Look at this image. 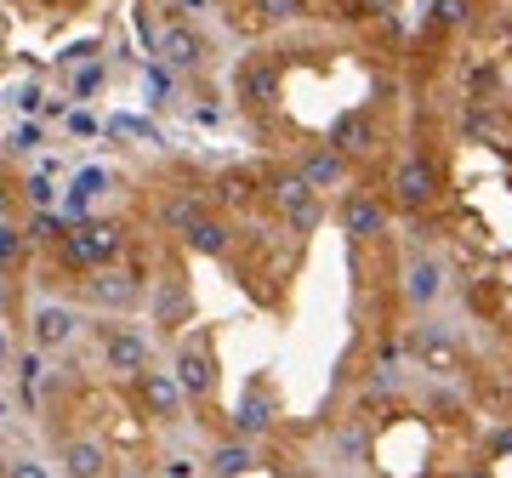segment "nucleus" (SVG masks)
I'll return each instance as SVG.
<instances>
[{"label": "nucleus", "instance_id": "a878e982", "mask_svg": "<svg viewBox=\"0 0 512 478\" xmlns=\"http://www.w3.org/2000/svg\"><path fill=\"white\" fill-rule=\"evenodd\" d=\"M23 251V228H12V222H0V262H12Z\"/></svg>", "mask_w": 512, "mask_h": 478}, {"label": "nucleus", "instance_id": "4be33fe9", "mask_svg": "<svg viewBox=\"0 0 512 478\" xmlns=\"http://www.w3.org/2000/svg\"><path fill=\"white\" fill-rule=\"evenodd\" d=\"M183 308H188V285H183V279H171L154 313H160V325H177V313H183Z\"/></svg>", "mask_w": 512, "mask_h": 478}, {"label": "nucleus", "instance_id": "f257e3e1", "mask_svg": "<svg viewBox=\"0 0 512 478\" xmlns=\"http://www.w3.org/2000/svg\"><path fill=\"white\" fill-rule=\"evenodd\" d=\"M148 365H154V342H148V331H137V325H103V370H109V376L137 382Z\"/></svg>", "mask_w": 512, "mask_h": 478}, {"label": "nucleus", "instance_id": "9d476101", "mask_svg": "<svg viewBox=\"0 0 512 478\" xmlns=\"http://www.w3.org/2000/svg\"><path fill=\"white\" fill-rule=\"evenodd\" d=\"M154 46L165 52V63H171V69H200V63H205V40L194 35L188 23H171Z\"/></svg>", "mask_w": 512, "mask_h": 478}, {"label": "nucleus", "instance_id": "2f4dec72", "mask_svg": "<svg viewBox=\"0 0 512 478\" xmlns=\"http://www.w3.org/2000/svg\"><path fill=\"white\" fill-rule=\"evenodd\" d=\"M69 126L80 131V137H92V131H97V120H92V114H69Z\"/></svg>", "mask_w": 512, "mask_h": 478}, {"label": "nucleus", "instance_id": "0eeeda50", "mask_svg": "<svg viewBox=\"0 0 512 478\" xmlns=\"http://www.w3.org/2000/svg\"><path fill=\"white\" fill-rule=\"evenodd\" d=\"M268 194H274L279 217L291 222L296 234H313V228H319V217H325V211H319V194H313V188L302 183V177H279V183L268 188Z\"/></svg>", "mask_w": 512, "mask_h": 478}, {"label": "nucleus", "instance_id": "423d86ee", "mask_svg": "<svg viewBox=\"0 0 512 478\" xmlns=\"http://www.w3.org/2000/svg\"><path fill=\"white\" fill-rule=\"evenodd\" d=\"M57 467H63V478H109L114 450L97 439V433H74V439H63V450H57Z\"/></svg>", "mask_w": 512, "mask_h": 478}, {"label": "nucleus", "instance_id": "c9c22d12", "mask_svg": "<svg viewBox=\"0 0 512 478\" xmlns=\"http://www.w3.org/2000/svg\"><path fill=\"white\" fill-rule=\"evenodd\" d=\"M120 478H154V473H143V467H131V473H120Z\"/></svg>", "mask_w": 512, "mask_h": 478}, {"label": "nucleus", "instance_id": "aec40b11", "mask_svg": "<svg viewBox=\"0 0 512 478\" xmlns=\"http://www.w3.org/2000/svg\"><path fill=\"white\" fill-rule=\"evenodd\" d=\"M29 239H40V245L69 239V217H63V211H35V217H29Z\"/></svg>", "mask_w": 512, "mask_h": 478}, {"label": "nucleus", "instance_id": "f3484780", "mask_svg": "<svg viewBox=\"0 0 512 478\" xmlns=\"http://www.w3.org/2000/svg\"><path fill=\"white\" fill-rule=\"evenodd\" d=\"M103 188H109V171H103V166H86L80 177H74V188L63 194V217H86Z\"/></svg>", "mask_w": 512, "mask_h": 478}, {"label": "nucleus", "instance_id": "f03ea898", "mask_svg": "<svg viewBox=\"0 0 512 478\" xmlns=\"http://www.w3.org/2000/svg\"><path fill=\"white\" fill-rule=\"evenodd\" d=\"M171 382H177V393H183L188 405L211 399V393H217V359H211V342L188 336L183 348H177V359H171Z\"/></svg>", "mask_w": 512, "mask_h": 478}, {"label": "nucleus", "instance_id": "20e7f679", "mask_svg": "<svg viewBox=\"0 0 512 478\" xmlns=\"http://www.w3.org/2000/svg\"><path fill=\"white\" fill-rule=\"evenodd\" d=\"M69 257L80 262V268H114V257H120V245H126V234L114 228V222H80V228H69Z\"/></svg>", "mask_w": 512, "mask_h": 478}, {"label": "nucleus", "instance_id": "412c9836", "mask_svg": "<svg viewBox=\"0 0 512 478\" xmlns=\"http://www.w3.org/2000/svg\"><path fill=\"white\" fill-rule=\"evenodd\" d=\"M239 92H245V103H274V74L268 69L239 74Z\"/></svg>", "mask_w": 512, "mask_h": 478}, {"label": "nucleus", "instance_id": "7ed1b4c3", "mask_svg": "<svg viewBox=\"0 0 512 478\" xmlns=\"http://www.w3.org/2000/svg\"><path fill=\"white\" fill-rule=\"evenodd\" d=\"M80 325H86V319H80L74 302H35V308H29V348L63 353L74 336H80Z\"/></svg>", "mask_w": 512, "mask_h": 478}, {"label": "nucleus", "instance_id": "393cba45", "mask_svg": "<svg viewBox=\"0 0 512 478\" xmlns=\"http://www.w3.org/2000/svg\"><path fill=\"white\" fill-rule=\"evenodd\" d=\"M256 12H262V18H274V23H285V18H296L302 6H296V0H256Z\"/></svg>", "mask_w": 512, "mask_h": 478}, {"label": "nucleus", "instance_id": "4468645a", "mask_svg": "<svg viewBox=\"0 0 512 478\" xmlns=\"http://www.w3.org/2000/svg\"><path fill=\"white\" fill-rule=\"evenodd\" d=\"M416 359H427L433 370H456V336L444 331L439 319L416 325Z\"/></svg>", "mask_w": 512, "mask_h": 478}, {"label": "nucleus", "instance_id": "e433bc0d", "mask_svg": "<svg viewBox=\"0 0 512 478\" xmlns=\"http://www.w3.org/2000/svg\"><path fill=\"white\" fill-rule=\"evenodd\" d=\"M461 478H490V473H461Z\"/></svg>", "mask_w": 512, "mask_h": 478}, {"label": "nucleus", "instance_id": "c756f323", "mask_svg": "<svg viewBox=\"0 0 512 478\" xmlns=\"http://www.w3.org/2000/svg\"><path fill=\"white\" fill-rule=\"evenodd\" d=\"M165 478H194V461H183V456H171V461H165Z\"/></svg>", "mask_w": 512, "mask_h": 478}, {"label": "nucleus", "instance_id": "f8f14e48", "mask_svg": "<svg viewBox=\"0 0 512 478\" xmlns=\"http://www.w3.org/2000/svg\"><path fill=\"white\" fill-rule=\"evenodd\" d=\"M296 177H302L313 194H319V188H342V183H348V160H342L336 148H313L308 160H302V171H296Z\"/></svg>", "mask_w": 512, "mask_h": 478}, {"label": "nucleus", "instance_id": "dca6fc26", "mask_svg": "<svg viewBox=\"0 0 512 478\" xmlns=\"http://www.w3.org/2000/svg\"><path fill=\"white\" fill-rule=\"evenodd\" d=\"M262 427H274V399H268L262 387H251L234 410V439H256Z\"/></svg>", "mask_w": 512, "mask_h": 478}, {"label": "nucleus", "instance_id": "6ab92c4d", "mask_svg": "<svg viewBox=\"0 0 512 478\" xmlns=\"http://www.w3.org/2000/svg\"><path fill=\"white\" fill-rule=\"evenodd\" d=\"M330 143H336V154H342V160H348V154H365V148H370L365 114H342V120H336V131H330Z\"/></svg>", "mask_w": 512, "mask_h": 478}, {"label": "nucleus", "instance_id": "f704fd0d", "mask_svg": "<svg viewBox=\"0 0 512 478\" xmlns=\"http://www.w3.org/2000/svg\"><path fill=\"white\" fill-rule=\"evenodd\" d=\"M370 12H393V0H365Z\"/></svg>", "mask_w": 512, "mask_h": 478}, {"label": "nucleus", "instance_id": "a211bd4d", "mask_svg": "<svg viewBox=\"0 0 512 478\" xmlns=\"http://www.w3.org/2000/svg\"><path fill=\"white\" fill-rule=\"evenodd\" d=\"M183 239H188V251H200V257H222V251H228V228H222L217 217L188 222V228H183Z\"/></svg>", "mask_w": 512, "mask_h": 478}, {"label": "nucleus", "instance_id": "1a4fd4ad", "mask_svg": "<svg viewBox=\"0 0 512 478\" xmlns=\"http://www.w3.org/2000/svg\"><path fill=\"white\" fill-rule=\"evenodd\" d=\"M433 194H439V171L427 166V160H404V166L393 171V200H399L404 211L433 205Z\"/></svg>", "mask_w": 512, "mask_h": 478}, {"label": "nucleus", "instance_id": "9b49d317", "mask_svg": "<svg viewBox=\"0 0 512 478\" xmlns=\"http://www.w3.org/2000/svg\"><path fill=\"white\" fill-rule=\"evenodd\" d=\"M404 296L416 302V308H433L444 296V268L433 257H416L410 268H404Z\"/></svg>", "mask_w": 512, "mask_h": 478}, {"label": "nucleus", "instance_id": "473e14b6", "mask_svg": "<svg viewBox=\"0 0 512 478\" xmlns=\"http://www.w3.org/2000/svg\"><path fill=\"white\" fill-rule=\"evenodd\" d=\"M12 103H18V109H35L40 92H35V86H23V92H12Z\"/></svg>", "mask_w": 512, "mask_h": 478}, {"label": "nucleus", "instance_id": "5701e85b", "mask_svg": "<svg viewBox=\"0 0 512 478\" xmlns=\"http://www.w3.org/2000/svg\"><path fill=\"white\" fill-rule=\"evenodd\" d=\"M23 194H29V205H35V211H52V205H57V183L46 177V171H35V177L23 183Z\"/></svg>", "mask_w": 512, "mask_h": 478}, {"label": "nucleus", "instance_id": "cd10ccee", "mask_svg": "<svg viewBox=\"0 0 512 478\" xmlns=\"http://www.w3.org/2000/svg\"><path fill=\"white\" fill-rule=\"evenodd\" d=\"M35 143H40V126H18L12 137H6V148H18V154H29Z\"/></svg>", "mask_w": 512, "mask_h": 478}, {"label": "nucleus", "instance_id": "b1692460", "mask_svg": "<svg viewBox=\"0 0 512 478\" xmlns=\"http://www.w3.org/2000/svg\"><path fill=\"white\" fill-rule=\"evenodd\" d=\"M0 478H52V467L40 456H12L6 467H0Z\"/></svg>", "mask_w": 512, "mask_h": 478}, {"label": "nucleus", "instance_id": "4c0bfd02", "mask_svg": "<svg viewBox=\"0 0 512 478\" xmlns=\"http://www.w3.org/2000/svg\"><path fill=\"white\" fill-rule=\"evenodd\" d=\"M0 359H6V336H0Z\"/></svg>", "mask_w": 512, "mask_h": 478}, {"label": "nucleus", "instance_id": "39448f33", "mask_svg": "<svg viewBox=\"0 0 512 478\" xmlns=\"http://www.w3.org/2000/svg\"><path fill=\"white\" fill-rule=\"evenodd\" d=\"M86 302H92L97 313H131L143 302V279L131 274V268H97V274L86 279Z\"/></svg>", "mask_w": 512, "mask_h": 478}, {"label": "nucleus", "instance_id": "c85d7f7f", "mask_svg": "<svg viewBox=\"0 0 512 478\" xmlns=\"http://www.w3.org/2000/svg\"><path fill=\"white\" fill-rule=\"evenodd\" d=\"M92 86H103V69H97V63H92V69H80V74H74V92H80V97L92 92Z\"/></svg>", "mask_w": 512, "mask_h": 478}, {"label": "nucleus", "instance_id": "2eb2a0df", "mask_svg": "<svg viewBox=\"0 0 512 478\" xmlns=\"http://www.w3.org/2000/svg\"><path fill=\"white\" fill-rule=\"evenodd\" d=\"M205 467H211L217 478H239V473H251V467H256L251 439H217V444H211V456H205Z\"/></svg>", "mask_w": 512, "mask_h": 478}, {"label": "nucleus", "instance_id": "72a5a7b5", "mask_svg": "<svg viewBox=\"0 0 512 478\" xmlns=\"http://www.w3.org/2000/svg\"><path fill=\"white\" fill-rule=\"evenodd\" d=\"M507 450H512V427L507 433H495V456H507Z\"/></svg>", "mask_w": 512, "mask_h": 478}, {"label": "nucleus", "instance_id": "ddd939ff", "mask_svg": "<svg viewBox=\"0 0 512 478\" xmlns=\"http://www.w3.org/2000/svg\"><path fill=\"white\" fill-rule=\"evenodd\" d=\"M342 228H348L353 239L387 234V205H382V200H365V194H353V200L342 205Z\"/></svg>", "mask_w": 512, "mask_h": 478}, {"label": "nucleus", "instance_id": "6e6552de", "mask_svg": "<svg viewBox=\"0 0 512 478\" xmlns=\"http://www.w3.org/2000/svg\"><path fill=\"white\" fill-rule=\"evenodd\" d=\"M137 399H143V410L154 416V422H177L183 416V393H177V382H171V370L160 365H148L143 376H137Z\"/></svg>", "mask_w": 512, "mask_h": 478}, {"label": "nucleus", "instance_id": "7c9ffc66", "mask_svg": "<svg viewBox=\"0 0 512 478\" xmlns=\"http://www.w3.org/2000/svg\"><path fill=\"white\" fill-rule=\"evenodd\" d=\"M177 12H188V18H200V12H211V0H171Z\"/></svg>", "mask_w": 512, "mask_h": 478}, {"label": "nucleus", "instance_id": "bb28decb", "mask_svg": "<svg viewBox=\"0 0 512 478\" xmlns=\"http://www.w3.org/2000/svg\"><path fill=\"white\" fill-rule=\"evenodd\" d=\"M439 23H444V29L467 23V0H439Z\"/></svg>", "mask_w": 512, "mask_h": 478}]
</instances>
